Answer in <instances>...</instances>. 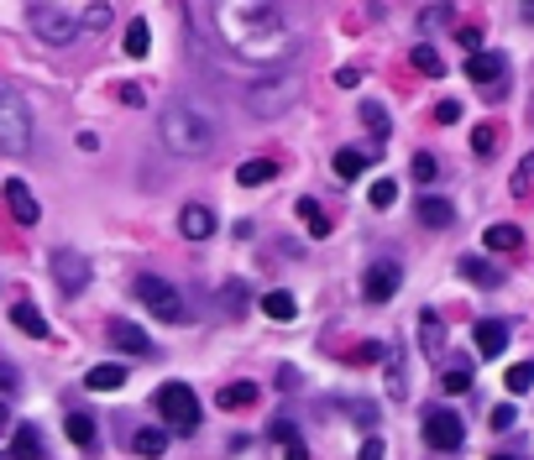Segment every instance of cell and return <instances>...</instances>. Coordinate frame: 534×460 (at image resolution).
<instances>
[{"label":"cell","instance_id":"1f68e13d","mask_svg":"<svg viewBox=\"0 0 534 460\" xmlns=\"http://www.w3.org/2000/svg\"><path fill=\"white\" fill-rule=\"evenodd\" d=\"M341 408H346V418H351V424H362V429H378V403H362V397H346Z\"/></svg>","mask_w":534,"mask_h":460},{"label":"cell","instance_id":"7c38bea8","mask_svg":"<svg viewBox=\"0 0 534 460\" xmlns=\"http://www.w3.org/2000/svg\"><path fill=\"white\" fill-rule=\"evenodd\" d=\"M471 340H477V355H482V361H498V355L509 351V325H503V319H477V325H471Z\"/></svg>","mask_w":534,"mask_h":460},{"label":"cell","instance_id":"8d00e7d4","mask_svg":"<svg viewBox=\"0 0 534 460\" xmlns=\"http://www.w3.org/2000/svg\"><path fill=\"white\" fill-rule=\"evenodd\" d=\"M503 387H509V393H534V361H519V366H509Z\"/></svg>","mask_w":534,"mask_h":460},{"label":"cell","instance_id":"5bb4252c","mask_svg":"<svg viewBox=\"0 0 534 460\" xmlns=\"http://www.w3.org/2000/svg\"><path fill=\"white\" fill-rule=\"evenodd\" d=\"M110 345L126 355H152V340L142 325H131V319H110Z\"/></svg>","mask_w":534,"mask_h":460},{"label":"cell","instance_id":"f1b7e54d","mask_svg":"<svg viewBox=\"0 0 534 460\" xmlns=\"http://www.w3.org/2000/svg\"><path fill=\"white\" fill-rule=\"evenodd\" d=\"M362 167H367V157L357 152V146H341V152H336V178L351 184V178H362Z\"/></svg>","mask_w":534,"mask_h":460},{"label":"cell","instance_id":"74e56055","mask_svg":"<svg viewBox=\"0 0 534 460\" xmlns=\"http://www.w3.org/2000/svg\"><path fill=\"white\" fill-rule=\"evenodd\" d=\"M461 272H467L471 283H482V288H498V272H492L482 256H461Z\"/></svg>","mask_w":534,"mask_h":460},{"label":"cell","instance_id":"8992f818","mask_svg":"<svg viewBox=\"0 0 534 460\" xmlns=\"http://www.w3.org/2000/svg\"><path fill=\"white\" fill-rule=\"evenodd\" d=\"M294 95H299V84H294V79H257V84H247L241 105L252 110L257 121H278L283 110L294 105Z\"/></svg>","mask_w":534,"mask_h":460},{"label":"cell","instance_id":"484cf974","mask_svg":"<svg viewBox=\"0 0 534 460\" xmlns=\"http://www.w3.org/2000/svg\"><path fill=\"white\" fill-rule=\"evenodd\" d=\"M131 450H136V455H163V450H168V435H163V429H136V435H131Z\"/></svg>","mask_w":534,"mask_h":460},{"label":"cell","instance_id":"d4e9b609","mask_svg":"<svg viewBox=\"0 0 534 460\" xmlns=\"http://www.w3.org/2000/svg\"><path fill=\"white\" fill-rule=\"evenodd\" d=\"M408 58H414V68H419L425 79H440V74H446V58H440V53H435L429 42H419V47H414Z\"/></svg>","mask_w":534,"mask_h":460},{"label":"cell","instance_id":"d6986e66","mask_svg":"<svg viewBox=\"0 0 534 460\" xmlns=\"http://www.w3.org/2000/svg\"><path fill=\"white\" fill-rule=\"evenodd\" d=\"M11 325H16V330L22 335H32V340H47V319L43 314H37V304H11Z\"/></svg>","mask_w":534,"mask_h":460},{"label":"cell","instance_id":"4dcf8cb0","mask_svg":"<svg viewBox=\"0 0 534 460\" xmlns=\"http://www.w3.org/2000/svg\"><path fill=\"white\" fill-rule=\"evenodd\" d=\"M299 220L309 235H330V220H325V209L315 205V199H299Z\"/></svg>","mask_w":534,"mask_h":460},{"label":"cell","instance_id":"d590c367","mask_svg":"<svg viewBox=\"0 0 534 460\" xmlns=\"http://www.w3.org/2000/svg\"><path fill=\"white\" fill-rule=\"evenodd\" d=\"M362 121H367V131H372L378 142H388V131H393V125H388V110H383L378 100H367V105H362Z\"/></svg>","mask_w":534,"mask_h":460},{"label":"cell","instance_id":"9a60e30c","mask_svg":"<svg viewBox=\"0 0 534 460\" xmlns=\"http://www.w3.org/2000/svg\"><path fill=\"white\" fill-rule=\"evenodd\" d=\"M178 230L189 235V241H210L215 235V215L205 205H184V215H178Z\"/></svg>","mask_w":534,"mask_h":460},{"label":"cell","instance_id":"7402d4cb","mask_svg":"<svg viewBox=\"0 0 534 460\" xmlns=\"http://www.w3.org/2000/svg\"><path fill=\"white\" fill-rule=\"evenodd\" d=\"M482 246L488 251H519L524 246V230L519 225H488L482 230Z\"/></svg>","mask_w":534,"mask_h":460},{"label":"cell","instance_id":"c3c4849f","mask_svg":"<svg viewBox=\"0 0 534 460\" xmlns=\"http://www.w3.org/2000/svg\"><path fill=\"white\" fill-rule=\"evenodd\" d=\"M5 424H11V408H5V403H0V429H5Z\"/></svg>","mask_w":534,"mask_h":460},{"label":"cell","instance_id":"4fadbf2b","mask_svg":"<svg viewBox=\"0 0 534 460\" xmlns=\"http://www.w3.org/2000/svg\"><path fill=\"white\" fill-rule=\"evenodd\" d=\"M467 74H471V84H503L509 79V63H503V53H492V47H477L467 58Z\"/></svg>","mask_w":534,"mask_h":460},{"label":"cell","instance_id":"52a82bcc","mask_svg":"<svg viewBox=\"0 0 534 460\" xmlns=\"http://www.w3.org/2000/svg\"><path fill=\"white\" fill-rule=\"evenodd\" d=\"M157 414L168 418V429L194 435V429H199V397H194V387H184V382L157 387Z\"/></svg>","mask_w":534,"mask_h":460},{"label":"cell","instance_id":"7bdbcfd3","mask_svg":"<svg viewBox=\"0 0 534 460\" xmlns=\"http://www.w3.org/2000/svg\"><path fill=\"white\" fill-rule=\"evenodd\" d=\"M435 121L456 125V121H461V105H456V100H440V105H435Z\"/></svg>","mask_w":534,"mask_h":460},{"label":"cell","instance_id":"2e32d148","mask_svg":"<svg viewBox=\"0 0 534 460\" xmlns=\"http://www.w3.org/2000/svg\"><path fill=\"white\" fill-rule=\"evenodd\" d=\"M85 387H89V393H116V387H126V366H121V361L89 366V372H85Z\"/></svg>","mask_w":534,"mask_h":460},{"label":"cell","instance_id":"836d02e7","mask_svg":"<svg viewBox=\"0 0 534 460\" xmlns=\"http://www.w3.org/2000/svg\"><path fill=\"white\" fill-rule=\"evenodd\" d=\"M147 42H152V32H147V21L136 16L126 26V58H147Z\"/></svg>","mask_w":534,"mask_h":460},{"label":"cell","instance_id":"f546056e","mask_svg":"<svg viewBox=\"0 0 534 460\" xmlns=\"http://www.w3.org/2000/svg\"><path fill=\"white\" fill-rule=\"evenodd\" d=\"M68 439H74V445H79V450H89V445H95V418L89 414H68Z\"/></svg>","mask_w":534,"mask_h":460},{"label":"cell","instance_id":"b9f144b4","mask_svg":"<svg viewBox=\"0 0 534 460\" xmlns=\"http://www.w3.org/2000/svg\"><path fill=\"white\" fill-rule=\"evenodd\" d=\"M414 184H435V157H429V152L414 157Z\"/></svg>","mask_w":534,"mask_h":460},{"label":"cell","instance_id":"4316f807","mask_svg":"<svg viewBox=\"0 0 534 460\" xmlns=\"http://www.w3.org/2000/svg\"><path fill=\"white\" fill-rule=\"evenodd\" d=\"M220 408H252L257 403V387L252 382H231V387H220V397H215Z\"/></svg>","mask_w":534,"mask_h":460},{"label":"cell","instance_id":"ee69618b","mask_svg":"<svg viewBox=\"0 0 534 460\" xmlns=\"http://www.w3.org/2000/svg\"><path fill=\"white\" fill-rule=\"evenodd\" d=\"M357 460H383V439L367 435V439H362V455H357Z\"/></svg>","mask_w":534,"mask_h":460},{"label":"cell","instance_id":"3957f363","mask_svg":"<svg viewBox=\"0 0 534 460\" xmlns=\"http://www.w3.org/2000/svg\"><path fill=\"white\" fill-rule=\"evenodd\" d=\"M0 152L5 157L32 152V110H26V100L5 79H0Z\"/></svg>","mask_w":534,"mask_h":460},{"label":"cell","instance_id":"8fae6325","mask_svg":"<svg viewBox=\"0 0 534 460\" xmlns=\"http://www.w3.org/2000/svg\"><path fill=\"white\" fill-rule=\"evenodd\" d=\"M5 209H11L16 225H37V220H43V205H37V194H32L22 178H5Z\"/></svg>","mask_w":534,"mask_h":460},{"label":"cell","instance_id":"603a6c76","mask_svg":"<svg viewBox=\"0 0 534 460\" xmlns=\"http://www.w3.org/2000/svg\"><path fill=\"white\" fill-rule=\"evenodd\" d=\"M262 314H267V319H278V325H288V319L299 314V304H294V293L273 288V293H267V298H262Z\"/></svg>","mask_w":534,"mask_h":460},{"label":"cell","instance_id":"30bf717a","mask_svg":"<svg viewBox=\"0 0 534 460\" xmlns=\"http://www.w3.org/2000/svg\"><path fill=\"white\" fill-rule=\"evenodd\" d=\"M398 283H404V272H398V262H372L362 277V293L367 304H388L393 293H398Z\"/></svg>","mask_w":534,"mask_h":460},{"label":"cell","instance_id":"e575fe53","mask_svg":"<svg viewBox=\"0 0 534 460\" xmlns=\"http://www.w3.org/2000/svg\"><path fill=\"white\" fill-rule=\"evenodd\" d=\"M110 11H116V5H106V0L79 5V26H85V32H100V26H110Z\"/></svg>","mask_w":534,"mask_h":460},{"label":"cell","instance_id":"e0dca14e","mask_svg":"<svg viewBox=\"0 0 534 460\" xmlns=\"http://www.w3.org/2000/svg\"><path fill=\"white\" fill-rule=\"evenodd\" d=\"M419 351H425L429 361H440V351H446V330H440V314L435 309L419 314Z\"/></svg>","mask_w":534,"mask_h":460},{"label":"cell","instance_id":"bcb514c9","mask_svg":"<svg viewBox=\"0 0 534 460\" xmlns=\"http://www.w3.org/2000/svg\"><path fill=\"white\" fill-rule=\"evenodd\" d=\"M513 424V408L509 403H498V408H492V429H509Z\"/></svg>","mask_w":534,"mask_h":460},{"label":"cell","instance_id":"6da1fadb","mask_svg":"<svg viewBox=\"0 0 534 460\" xmlns=\"http://www.w3.org/2000/svg\"><path fill=\"white\" fill-rule=\"evenodd\" d=\"M210 21L220 42L231 47L241 63H283L299 47V21L288 16L283 5H210Z\"/></svg>","mask_w":534,"mask_h":460},{"label":"cell","instance_id":"f6af8a7d","mask_svg":"<svg viewBox=\"0 0 534 460\" xmlns=\"http://www.w3.org/2000/svg\"><path fill=\"white\" fill-rule=\"evenodd\" d=\"M116 95H121V100H126V105H147V95H142V84H121Z\"/></svg>","mask_w":534,"mask_h":460},{"label":"cell","instance_id":"7dc6e473","mask_svg":"<svg viewBox=\"0 0 534 460\" xmlns=\"http://www.w3.org/2000/svg\"><path fill=\"white\" fill-rule=\"evenodd\" d=\"M0 393H16V366L0 361Z\"/></svg>","mask_w":534,"mask_h":460},{"label":"cell","instance_id":"ffe728a7","mask_svg":"<svg viewBox=\"0 0 534 460\" xmlns=\"http://www.w3.org/2000/svg\"><path fill=\"white\" fill-rule=\"evenodd\" d=\"M11 460H43V435H37L32 424H16V435H11Z\"/></svg>","mask_w":534,"mask_h":460},{"label":"cell","instance_id":"ab89813d","mask_svg":"<svg viewBox=\"0 0 534 460\" xmlns=\"http://www.w3.org/2000/svg\"><path fill=\"white\" fill-rule=\"evenodd\" d=\"M529 188H534V152L524 157V163H519V173H513V194H519V199H524Z\"/></svg>","mask_w":534,"mask_h":460},{"label":"cell","instance_id":"60d3db41","mask_svg":"<svg viewBox=\"0 0 534 460\" xmlns=\"http://www.w3.org/2000/svg\"><path fill=\"white\" fill-rule=\"evenodd\" d=\"M393 199H398V184H393V178H383V184H372V205H378V209H388Z\"/></svg>","mask_w":534,"mask_h":460},{"label":"cell","instance_id":"ac0fdd59","mask_svg":"<svg viewBox=\"0 0 534 460\" xmlns=\"http://www.w3.org/2000/svg\"><path fill=\"white\" fill-rule=\"evenodd\" d=\"M267 429H273V439H278V450H283V460H309V450H304V439H299V429H294V424H288V418H273V424H267Z\"/></svg>","mask_w":534,"mask_h":460},{"label":"cell","instance_id":"cb8c5ba5","mask_svg":"<svg viewBox=\"0 0 534 460\" xmlns=\"http://www.w3.org/2000/svg\"><path fill=\"white\" fill-rule=\"evenodd\" d=\"M419 220H425V225H450V220H456V209H450V199H435V194H425V199H419Z\"/></svg>","mask_w":534,"mask_h":460},{"label":"cell","instance_id":"d6a6232c","mask_svg":"<svg viewBox=\"0 0 534 460\" xmlns=\"http://www.w3.org/2000/svg\"><path fill=\"white\" fill-rule=\"evenodd\" d=\"M388 393L408 397V376H404V351H388Z\"/></svg>","mask_w":534,"mask_h":460},{"label":"cell","instance_id":"44dd1931","mask_svg":"<svg viewBox=\"0 0 534 460\" xmlns=\"http://www.w3.org/2000/svg\"><path fill=\"white\" fill-rule=\"evenodd\" d=\"M273 178H278V163H267V157L236 167V184H241V188H262V184H273Z\"/></svg>","mask_w":534,"mask_h":460},{"label":"cell","instance_id":"f35d334b","mask_svg":"<svg viewBox=\"0 0 534 460\" xmlns=\"http://www.w3.org/2000/svg\"><path fill=\"white\" fill-rule=\"evenodd\" d=\"M471 152H477V157H488V152H498V125H492V121H482L477 131H471Z\"/></svg>","mask_w":534,"mask_h":460},{"label":"cell","instance_id":"7a4b0ae2","mask_svg":"<svg viewBox=\"0 0 534 460\" xmlns=\"http://www.w3.org/2000/svg\"><path fill=\"white\" fill-rule=\"evenodd\" d=\"M157 136H163V146L173 157H205L220 131H215V115L199 100H173V105H163Z\"/></svg>","mask_w":534,"mask_h":460},{"label":"cell","instance_id":"5b68a950","mask_svg":"<svg viewBox=\"0 0 534 460\" xmlns=\"http://www.w3.org/2000/svg\"><path fill=\"white\" fill-rule=\"evenodd\" d=\"M26 16H32V32H37L47 47H68V42L85 32V26H79V5H32Z\"/></svg>","mask_w":534,"mask_h":460},{"label":"cell","instance_id":"277c9868","mask_svg":"<svg viewBox=\"0 0 534 460\" xmlns=\"http://www.w3.org/2000/svg\"><path fill=\"white\" fill-rule=\"evenodd\" d=\"M131 288H136V298H142V304L163 319V325H189V319H194V309L184 304V293L173 288L168 277H157V272H142Z\"/></svg>","mask_w":534,"mask_h":460},{"label":"cell","instance_id":"9c48e42d","mask_svg":"<svg viewBox=\"0 0 534 460\" xmlns=\"http://www.w3.org/2000/svg\"><path fill=\"white\" fill-rule=\"evenodd\" d=\"M53 277H58V288L68 293V298H79V293L89 288V262L79 256V251H53Z\"/></svg>","mask_w":534,"mask_h":460},{"label":"cell","instance_id":"83f0119b","mask_svg":"<svg viewBox=\"0 0 534 460\" xmlns=\"http://www.w3.org/2000/svg\"><path fill=\"white\" fill-rule=\"evenodd\" d=\"M440 387H446L450 397L471 393V372H467V366H461V361H450V366H440Z\"/></svg>","mask_w":534,"mask_h":460},{"label":"cell","instance_id":"ba28073f","mask_svg":"<svg viewBox=\"0 0 534 460\" xmlns=\"http://www.w3.org/2000/svg\"><path fill=\"white\" fill-rule=\"evenodd\" d=\"M461 439H467V424L450 414V408H429L425 414V445L429 450H461Z\"/></svg>","mask_w":534,"mask_h":460},{"label":"cell","instance_id":"681fc988","mask_svg":"<svg viewBox=\"0 0 534 460\" xmlns=\"http://www.w3.org/2000/svg\"><path fill=\"white\" fill-rule=\"evenodd\" d=\"M492 460H513V455H492Z\"/></svg>","mask_w":534,"mask_h":460}]
</instances>
